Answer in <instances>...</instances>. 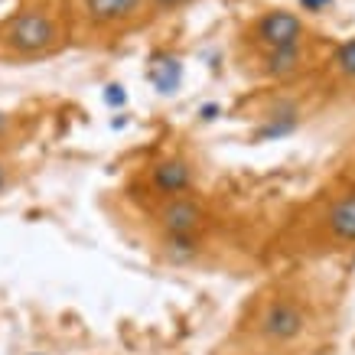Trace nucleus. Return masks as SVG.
I'll return each mask as SVG.
<instances>
[{
  "mask_svg": "<svg viewBox=\"0 0 355 355\" xmlns=\"http://www.w3.org/2000/svg\"><path fill=\"white\" fill-rule=\"evenodd\" d=\"M69 43V20L46 0L23 3L7 20H0V59L36 62L49 59Z\"/></svg>",
  "mask_w": 355,
  "mask_h": 355,
  "instance_id": "nucleus-1",
  "label": "nucleus"
},
{
  "mask_svg": "<svg viewBox=\"0 0 355 355\" xmlns=\"http://www.w3.org/2000/svg\"><path fill=\"white\" fill-rule=\"evenodd\" d=\"M313 306L293 291H274L251 310L248 333L264 349H291L310 333Z\"/></svg>",
  "mask_w": 355,
  "mask_h": 355,
  "instance_id": "nucleus-2",
  "label": "nucleus"
},
{
  "mask_svg": "<svg viewBox=\"0 0 355 355\" xmlns=\"http://www.w3.org/2000/svg\"><path fill=\"white\" fill-rule=\"evenodd\" d=\"M157 228H160V241L170 254H189L202 248L205 232L212 228V209L202 196L186 193L173 196V199H160L157 202V216H153Z\"/></svg>",
  "mask_w": 355,
  "mask_h": 355,
  "instance_id": "nucleus-3",
  "label": "nucleus"
},
{
  "mask_svg": "<svg viewBox=\"0 0 355 355\" xmlns=\"http://www.w3.org/2000/svg\"><path fill=\"white\" fill-rule=\"evenodd\" d=\"M76 20L95 33H124L150 13L147 0H72Z\"/></svg>",
  "mask_w": 355,
  "mask_h": 355,
  "instance_id": "nucleus-4",
  "label": "nucleus"
},
{
  "mask_svg": "<svg viewBox=\"0 0 355 355\" xmlns=\"http://www.w3.org/2000/svg\"><path fill=\"white\" fill-rule=\"evenodd\" d=\"M251 43L258 46L261 53L284 49V46H300L310 43V26L297 10L274 7V10H264L251 23Z\"/></svg>",
  "mask_w": 355,
  "mask_h": 355,
  "instance_id": "nucleus-5",
  "label": "nucleus"
},
{
  "mask_svg": "<svg viewBox=\"0 0 355 355\" xmlns=\"http://www.w3.org/2000/svg\"><path fill=\"white\" fill-rule=\"evenodd\" d=\"M147 186L150 193L160 199H173V196L196 193V170L183 153H163L160 160L147 170Z\"/></svg>",
  "mask_w": 355,
  "mask_h": 355,
  "instance_id": "nucleus-6",
  "label": "nucleus"
},
{
  "mask_svg": "<svg viewBox=\"0 0 355 355\" xmlns=\"http://www.w3.org/2000/svg\"><path fill=\"white\" fill-rule=\"evenodd\" d=\"M320 228L329 245H343V248H355V189L339 193L333 202L326 205Z\"/></svg>",
  "mask_w": 355,
  "mask_h": 355,
  "instance_id": "nucleus-7",
  "label": "nucleus"
},
{
  "mask_svg": "<svg viewBox=\"0 0 355 355\" xmlns=\"http://www.w3.org/2000/svg\"><path fill=\"white\" fill-rule=\"evenodd\" d=\"M310 43L300 46H284V49H270V53H261V76L274 78V82H287V78H297L310 65Z\"/></svg>",
  "mask_w": 355,
  "mask_h": 355,
  "instance_id": "nucleus-8",
  "label": "nucleus"
},
{
  "mask_svg": "<svg viewBox=\"0 0 355 355\" xmlns=\"http://www.w3.org/2000/svg\"><path fill=\"white\" fill-rule=\"evenodd\" d=\"M329 65H333V72L345 82H355V36L352 40H343V43L333 49L329 55Z\"/></svg>",
  "mask_w": 355,
  "mask_h": 355,
  "instance_id": "nucleus-9",
  "label": "nucleus"
},
{
  "mask_svg": "<svg viewBox=\"0 0 355 355\" xmlns=\"http://www.w3.org/2000/svg\"><path fill=\"white\" fill-rule=\"evenodd\" d=\"M17 173H20V166H17V160H13V153L0 150V196L17 183Z\"/></svg>",
  "mask_w": 355,
  "mask_h": 355,
  "instance_id": "nucleus-10",
  "label": "nucleus"
},
{
  "mask_svg": "<svg viewBox=\"0 0 355 355\" xmlns=\"http://www.w3.org/2000/svg\"><path fill=\"white\" fill-rule=\"evenodd\" d=\"M17 128H20V118H17L13 111L0 108V150H7V144H10V137L17 134Z\"/></svg>",
  "mask_w": 355,
  "mask_h": 355,
  "instance_id": "nucleus-11",
  "label": "nucleus"
},
{
  "mask_svg": "<svg viewBox=\"0 0 355 355\" xmlns=\"http://www.w3.org/2000/svg\"><path fill=\"white\" fill-rule=\"evenodd\" d=\"M150 3V13H176V10H183L189 0H147Z\"/></svg>",
  "mask_w": 355,
  "mask_h": 355,
  "instance_id": "nucleus-12",
  "label": "nucleus"
},
{
  "mask_svg": "<svg viewBox=\"0 0 355 355\" xmlns=\"http://www.w3.org/2000/svg\"><path fill=\"white\" fill-rule=\"evenodd\" d=\"M306 7H320V3H326V0H303Z\"/></svg>",
  "mask_w": 355,
  "mask_h": 355,
  "instance_id": "nucleus-13",
  "label": "nucleus"
}]
</instances>
